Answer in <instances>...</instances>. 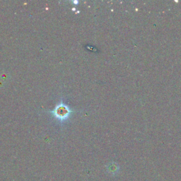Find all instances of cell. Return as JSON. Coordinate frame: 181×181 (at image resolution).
<instances>
[{
    "instance_id": "1",
    "label": "cell",
    "mask_w": 181,
    "mask_h": 181,
    "mask_svg": "<svg viewBox=\"0 0 181 181\" xmlns=\"http://www.w3.org/2000/svg\"><path fill=\"white\" fill-rule=\"evenodd\" d=\"M50 113L58 121L64 123L69 118L71 113H72V110L62 101H61L60 103Z\"/></svg>"
}]
</instances>
